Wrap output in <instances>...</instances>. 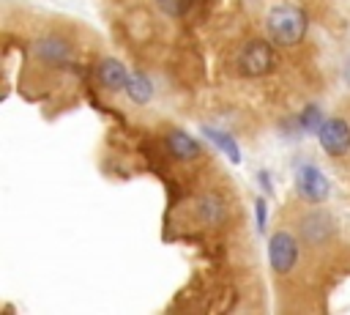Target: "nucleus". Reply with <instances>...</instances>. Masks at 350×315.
Wrapping results in <instances>:
<instances>
[{"mask_svg": "<svg viewBox=\"0 0 350 315\" xmlns=\"http://www.w3.org/2000/svg\"><path fill=\"white\" fill-rule=\"evenodd\" d=\"M317 140L328 156H345L350 151V123L345 118H325Z\"/></svg>", "mask_w": 350, "mask_h": 315, "instance_id": "obj_6", "label": "nucleus"}, {"mask_svg": "<svg viewBox=\"0 0 350 315\" xmlns=\"http://www.w3.org/2000/svg\"><path fill=\"white\" fill-rule=\"evenodd\" d=\"M194 216L205 227H219L227 222V203L219 192H202L194 200Z\"/></svg>", "mask_w": 350, "mask_h": 315, "instance_id": "obj_7", "label": "nucleus"}, {"mask_svg": "<svg viewBox=\"0 0 350 315\" xmlns=\"http://www.w3.org/2000/svg\"><path fill=\"white\" fill-rule=\"evenodd\" d=\"M96 77L107 90H123L129 82V68L118 58H101L96 66Z\"/></svg>", "mask_w": 350, "mask_h": 315, "instance_id": "obj_10", "label": "nucleus"}, {"mask_svg": "<svg viewBox=\"0 0 350 315\" xmlns=\"http://www.w3.org/2000/svg\"><path fill=\"white\" fill-rule=\"evenodd\" d=\"M164 145H167V151H170L175 159H180V162H191V159L200 156V142H197L189 131H183V129H170V131L164 134Z\"/></svg>", "mask_w": 350, "mask_h": 315, "instance_id": "obj_9", "label": "nucleus"}, {"mask_svg": "<svg viewBox=\"0 0 350 315\" xmlns=\"http://www.w3.org/2000/svg\"><path fill=\"white\" fill-rule=\"evenodd\" d=\"M276 66V55H273V47L271 41L265 38H252L241 47V55H238V74L241 77H265L271 74Z\"/></svg>", "mask_w": 350, "mask_h": 315, "instance_id": "obj_3", "label": "nucleus"}, {"mask_svg": "<svg viewBox=\"0 0 350 315\" xmlns=\"http://www.w3.org/2000/svg\"><path fill=\"white\" fill-rule=\"evenodd\" d=\"M295 230H298L301 244H306L312 249H320V247H325L336 236V222H334V216L325 208H306L298 216Z\"/></svg>", "mask_w": 350, "mask_h": 315, "instance_id": "obj_2", "label": "nucleus"}, {"mask_svg": "<svg viewBox=\"0 0 350 315\" xmlns=\"http://www.w3.org/2000/svg\"><path fill=\"white\" fill-rule=\"evenodd\" d=\"M265 30L276 47H295L306 36V14L293 3H276L265 16Z\"/></svg>", "mask_w": 350, "mask_h": 315, "instance_id": "obj_1", "label": "nucleus"}, {"mask_svg": "<svg viewBox=\"0 0 350 315\" xmlns=\"http://www.w3.org/2000/svg\"><path fill=\"white\" fill-rule=\"evenodd\" d=\"M254 216H257V230L262 233L265 230V222H268V203L262 197L254 200Z\"/></svg>", "mask_w": 350, "mask_h": 315, "instance_id": "obj_15", "label": "nucleus"}, {"mask_svg": "<svg viewBox=\"0 0 350 315\" xmlns=\"http://www.w3.org/2000/svg\"><path fill=\"white\" fill-rule=\"evenodd\" d=\"M126 96L134 101V104H148L150 96H153V85L145 74H129V82H126Z\"/></svg>", "mask_w": 350, "mask_h": 315, "instance_id": "obj_11", "label": "nucleus"}, {"mask_svg": "<svg viewBox=\"0 0 350 315\" xmlns=\"http://www.w3.org/2000/svg\"><path fill=\"white\" fill-rule=\"evenodd\" d=\"M33 55H36V60H41L46 66H66L71 60L74 49L60 36H44V38H38L33 44Z\"/></svg>", "mask_w": 350, "mask_h": 315, "instance_id": "obj_8", "label": "nucleus"}, {"mask_svg": "<svg viewBox=\"0 0 350 315\" xmlns=\"http://www.w3.org/2000/svg\"><path fill=\"white\" fill-rule=\"evenodd\" d=\"M194 0H156V8L164 14V16H172V19H180L189 14Z\"/></svg>", "mask_w": 350, "mask_h": 315, "instance_id": "obj_13", "label": "nucleus"}, {"mask_svg": "<svg viewBox=\"0 0 350 315\" xmlns=\"http://www.w3.org/2000/svg\"><path fill=\"white\" fill-rule=\"evenodd\" d=\"M295 189H298V194H301L306 203L317 205V203H323V200L328 197L331 184H328V178H325L314 164H301V167L295 170Z\"/></svg>", "mask_w": 350, "mask_h": 315, "instance_id": "obj_5", "label": "nucleus"}, {"mask_svg": "<svg viewBox=\"0 0 350 315\" xmlns=\"http://www.w3.org/2000/svg\"><path fill=\"white\" fill-rule=\"evenodd\" d=\"M202 134L219 148V151H224L227 156H230V162L232 164H238L241 162V151H238V145H235V140L227 134V131H221V129H213V126H202Z\"/></svg>", "mask_w": 350, "mask_h": 315, "instance_id": "obj_12", "label": "nucleus"}, {"mask_svg": "<svg viewBox=\"0 0 350 315\" xmlns=\"http://www.w3.org/2000/svg\"><path fill=\"white\" fill-rule=\"evenodd\" d=\"M323 112H320V107L317 104H306L304 107V112H301V126L306 129V131H320V126H323Z\"/></svg>", "mask_w": 350, "mask_h": 315, "instance_id": "obj_14", "label": "nucleus"}, {"mask_svg": "<svg viewBox=\"0 0 350 315\" xmlns=\"http://www.w3.org/2000/svg\"><path fill=\"white\" fill-rule=\"evenodd\" d=\"M301 238H295L290 230H276L268 241V263L276 274H290L298 263Z\"/></svg>", "mask_w": 350, "mask_h": 315, "instance_id": "obj_4", "label": "nucleus"}]
</instances>
